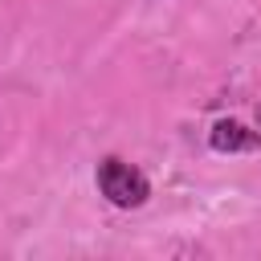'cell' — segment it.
Returning <instances> with one entry per match:
<instances>
[{"label": "cell", "mask_w": 261, "mask_h": 261, "mask_svg": "<svg viewBox=\"0 0 261 261\" xmlns=\"http://www.w3.org/2000/svg\"><path fill=\"white\" fill-rule=\"evenodd\" d=\"M98 192H102L114 208H139V204H147L151 184H147V175H143L139 167H130L126 159L106 155V159L98 163Z\"/></svg>", "instance_id": "6da1fadb"}, {"label": "cell", "mask_w": 261, "mask_h": 261, "mask_svg": "<svg viewBox=\"0 0 261 261\" xmlns=\"http://www.w3.org/2000/svg\"><path fill=\"white\" fill-rule=\"evenodd\" d=\"M208 143H212V151H224V155H237V151H261V130H249V126L237 122V118H220V122H212Z\"/></svg>", "instance_id": "7a4b0ae2"}, {"label": "cell", "mask_w": 261, "mask_h": 261, "mask_svg": "<svg viewBox=\"0 0 261 261\" xmlns=\"http://www.w3.org/2000/svg\"><path fill=\"white\" fill-rule=\"evenodd\" d=\"M257 122H261V106H257Z\"/></svg>", "instance_id": "3957f363"}]
</instances>
